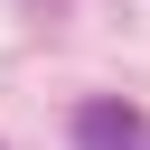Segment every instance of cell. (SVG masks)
Masks as SVG:
<instances>
[{
    "instance_id": "cell-1",
    "label": "cell",
    "mask_w": 150,
    "mask_h": 150,
    "mask_svg": "<svg viewBox=\"0 0 150 150\" xmlns=\"http://www.w3.org/2000/svg\"><path fill=\"white\" fill-rule=\"evenodd\" d=\"M150 131H141V112L122 103V94H94V103H75V150H141Z\"/></svg>"
},
{
    "instance_id": "cell-2",
    "label": "cell",
    "mask_w": 150,
    "mask_h": 150,
    "mask_svg": "<svg viewBox=\"0 0 150 150\" xmlns=\"http://www.w3.org/2000/svg\"><path fill=\"white\" fill-rule=\"evenodd\" d=\"M141 150H150V141H141Z\"/></svg>"
}]
</instances>
